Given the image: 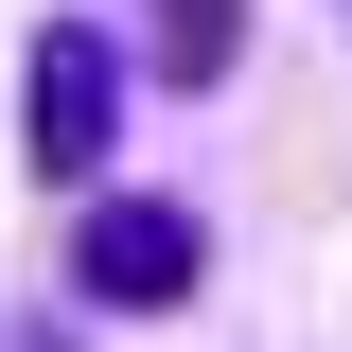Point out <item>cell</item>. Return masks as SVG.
<instances>
[{"label": "cell", "mask_w": 352, "mask_h": 352, "mask_svg": "<svg viewBox=\"0 0 352 352\" xmlns=\"http://www.w3.org/2000/svg\"><path fill=\"white\" fill-rule=\"evenodd\" d=\"M71 282L106 317L194 300V282H212V212H194V194H88V212H71Z\"/></svg>", "instance_id": "1"}, {"label": "cell", "mask_w": 352, "mask_h": 352, "mask_svg": "<svg viewBox=\"0 0 352 352\" xmlns=\"http://www.w3.org/2000/svg\"><path fill=\"white\" fill-rule=\"evenodd\" d=\"M18 71H36V88H18V141H36L53 176H88V159H106V124H124V53L53 18V36L18 53Z\"/></svg>", "instance_id": "2"}, {"label": "cell", "mask_w": 352, "mask_h": 352, "mask_svg": "<svg viewBox=\"0 0 352 352\" xmlns=\"http://www.w3.org/2000/svg\"><path fill=\"white\" fill-rule=\"evenodd\" d=\"M159 18V53H176V88H212L229 53H247V0H141Z\"/></svg>", "instance_id": "3"}]
</instances>
